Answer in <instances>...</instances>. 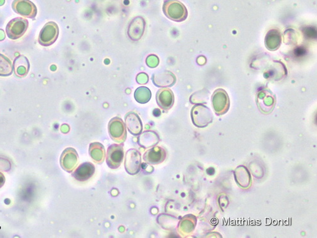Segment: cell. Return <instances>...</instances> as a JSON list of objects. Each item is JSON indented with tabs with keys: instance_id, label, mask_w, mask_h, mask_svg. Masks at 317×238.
<instances>
[{
	"instance_id": "obj_1",
	"label": "cell",
	"mask_w": 317,
	"mask_h": 238,
	"mask_svg": "<svg viewBox=\"0 0 317 238\" xmlns=\"http://www.w3.org/2000/svg\"><path fill=\"white\" fill-rule=\"evenodd\" d=\"M163 10L169 19L175 22H183L188 17L187 8L178 0H166L164 2Z\"/></svg>"
},
{
	"instance_id": "obj_21",
	"label": "cell",
	"mask_w": 317,
	"mask_h": 238,
	"mask_svg": "<svg viewBox=\"0 0 317 238\" xmlns=\"http://www.w3.org/2000/svg\"><path fill=\"white\" fill-rule=\"evenodd\" d=\"M89 154L97 163L104 162L106 153L104 145L100 142L92 143L89 147Z\"/></svg>"
},
{
	"instance_id": "obj_11",
	"label": "cell",
	"mask_w": 317,
	"mask_h": 238,
	"mask_svg": "<svg viewBox=\"0 0 317 238\" xmlns=\"http://www.w3.org/2000/svg\"><path fill=\"white\" fill-rule=\"evenodd\" d=\"M258 107L264 113H271L276 104V97L269 90L263 89L257 95Z\"/></svg>"
},
{
	"instance_id": "obj_16",
	"label": "cell",
	"mask_w": 317,
	"mask_h": 238,
	"mask_svg": "<svg viewBox=\"0 0 317 238\" xmlns=\"http://www.w3.org/2000/svg\"><path fill=\"white\" fill-rule=\"evenodd\" d=\"M153 83L158 87H168L174 85L176 77L170 71H160L152 76Z\"/></svg>"
},
{
	"instance_id": "obj_7",
	"label": "cell",
	"mask_w": 317,
	"mask_h": 238,
	"mask_svg": "<svg viewBox=\"0 0 317 238\" xmlns=\"http://www.w3.org/2000/svg\"><path fill=\"white\" fill-rule=\"evenodd\" d=\"M124 148L122 144H112L108 147L106 162L111 169H117L123 163Z\"/></svg>"
},
{
	"instance_id": "obj_18",
	"label": "cell",
	"mask_w": 317,
	"mask_h": 238,
	"mask_svg": "<svg viewBox=\"0 0 317 238\" xmlns=\"http://www.w3.org/2000/svg\"><path fill=\"white\" fill-rule=\"evenodd\" d=\"M160 141V136L156 132L148 131L143 132L140 136L138 144L145 149H147V148L155 146Z\"/></svg>"
},
{
	"instance_id": "obj_22",
	"label": "cell",
	"mask_w": 317,
	"mask_h": 238,
	"mask_svg": "<svg viewBox=\"0 0 317 238\" xmlns=\"http://www.w3.org/2000/svg\"><path fill=\"white\" fill-rule=\"evenodd\" d=\"M134 96L140 104H146L151 99L152 94L147 87L141 86L134 92Z\"/></svg>"
},
{
	"instance_id": "obj_25",
	"label": "cell",
	"mask_w": 317,
	"mask_h": 238,
	"mask_svg": "<svg viewBox=\"0 0 317 238\" xmlns=\"http://www.w3.org/2000/svg\"><path fill=\"white\" fill-rule=\"evenodd\" d=\"M5 182V178L4 174L0 172V188L4 186Z\"/></svg>"
},
{
	"instance_id": "obj_26",
	"label": "cell",
	"mask_w": 317,
	"mask_h": 238,
	"mask_svg": "<svg viewBox=\"0 0 317 238\" xmlns=\"http://www.w3.org/2000/svg\"><path fill=\"white\" fill-rule=\"evenodd\" d=\"M5 4V0H0V6Z\"/></svg>"
},
{
	"instance_id": "obj_9",
	"label": "cell",
	"mask_w": 317,
	"mask_h": 238,
	"mask_svg": "<svg viewBox=\"0 0 317 238\" xmlns=\"http://www.w3.org/2000/svg\"><path fill=\"white\" fill-rule=\"evenodd\" d=\"M212 102L214 110L218 115H223L229 109V97L223 89H219L214 92Z\"/></svg>"
},
{
	"instance_id": "obj_15",
	"label": "cell",
	"mask_w": 317,
	"mask_h": 238,
	"mask_svg": "<svg viewBox=\"0 0 317 238\" xmlns=\"http://www.w3.org/2000/svg\"><path fill=\"white\" fill-rule=\"evenodd\" d=\"M125 123L129 133L134 136L142 134L143 125L141 118L134 112H129L125 116Z\"/></svg>"
},
{
	"instance_id": "obj_4",
	"label": "cell",
	"mask_w": 317,
	"mask_h": 238,
	"mask_svg": "<svg viewBox=\"0 0 317 238\" xmlns=\"http://www.w3.org/2000/svg\"><path fill=\"white\" fill-rule=\"evenodd\" d=\"M29 22L26 18L17 17L10 21L6 27L8 37L12 39L21 38L27 31Z\"/></svg>"
},
{
	"instance_id": "obj_17",
	"label": "cell",
	"mask_w": 317,
	"mask_h": 238,
	"mask_svg": "<svg viewBox=\"0 0 317 238\" xmlns=\"http://www.w3.org/2000/svg\"><path fill=\"white\" fill-rule=\"evenodd\" d=\"M95 171V166L92 163L86 162L79 165L73 176L76 180L79 182L88 181L93 177Z\"/></svg>"
},
{
	"instance_id": "obj_3",
	"label": "cell",
	"mask_w": 317,
	"mask_h": 238,
	"mask_svg": "<svg viewBox=\"0 0 317 238\" xmlns=\"http://www.w3.org/2000/svg\"><path fill=\"white\" fill-rule=\"evenodd\" d=\"M110 138L116 142H125L127 137L126 127L122 119L115 117L110 120L108 125Z\"/></svg>"
},
{
	"instance_id": "obj_5",
	"label": "cell",
	"mask_w": 317,
	"mask_h": 238,
	"mask_svg": "<svg viewBox=\"0 0 317 238\" xmlns=\"http://www.w3.org/2000/svg\"><path fill=\"white\" fill-rule=\"evenodd\" d=\"M191 115L193 123L199 127L205 126L213 120L210 110L203 105H195L192 109Z\"/></svg>"
},
{
	"instance_id": "obj_13",
	"label": "cell",
	"mask_w": 317,
	"mask_h": 238,
	"mask_svg": "<svg viewBox=\"0 0 317 238\" xmlns=\"http://www.w3.org/2000/svg\"><path fill=\"white\" fill-rule=\"evenodd\" d=\"M145 25V21L141 17L134 18L131 20L128 28V35L129 38L133 41H139L144 35Z\"/></svg>"
},
{
	"instance_id": "obj_19",
	"label": "cell",
	"mask_w": 317,
	"mask_h": 238,
	"mask_svg": "<svg viewBox=\"0 0 317 238\" xmlns=\"http://www.w3.org/2000/svg\"><path fill=\"white\" fill-rule=\"evenodd\" d=\"M282 36L281 32L276 29H272L266 34L265 44L267 49L270 51H275L281 46Z\"/></svg>"
},
{
	"instance_id": "obj_12",
	"label": "cell",
	"mask_w": 317,
	"mask_h": 238,
	"mask_svg": "<svg viewBox=\"0 0 317 238\" xmlns=\"http://www.w3.org/2000/svg\"><path fill=\"white\" fill-rule=\"evenodd\" d=\"M166 156L167 153L163 147L155 145L145 153L143 159L149 165H158L165 160Z\"/></svg>"
},
{
	"instance_id": "obj_23",
	"label": "cell",
	"mask_w": 317,
	"mask_h": 238,
	"mask_svg": "<svg viewBox=\"0 0 317 238\" xmlns=\"http://www.w3.org/2000/svg\"><path fill=\"white\" fill-rule=\"evenodd\" d=\"M13 73V65L9 58L0 54V76H9Z\"/></svg>"
},
{
	"instance_id": "obj_10",
	"label": "cell",
	"mask_w": 317,
	"mask_h": 238,
	"mask_svg": "<svg viewBox=\"0 0 317 238\" xmlns=\"http://www.w3.org/2000/svg\"><path fill=\"white\" fill-rule=\"evenodd\" d=\"M79 157L77 152L72 147H68L63 150L60 157V165L69 173H72L77 166Z\"/></svg>"
},
{
	"instance_id": "obj_8",
	"label": "cell",
	"mask_w": 317,
	"mask_h": 238,
	"mask_svg": "<svg viewBox=\"0 0 317 238\" xmlns=\"http://www.w3.org/2000/svg\"><path fill=\"white\" fill-rule=\"evenodd\" d=\"M12 7L15 13L23 17L34 18L37 15L36 5L30 0H14Z\"/></svg>"
},
{
	"instance_id": "obj_6",
	"label": "cell",
	"mask_w": 317,
	"mask_h": 238,
	"mask_svg": "<svg viewBox=\"0 0 317 238\" xmlns=\"http://www.w3.org/2000/svg\"><path fill=\"white\" fill-rule=\"evenodd\" d=\"M141 153L135 149H131L127 152L125 157V170L129 175L134 176L140 172L142 166Z\"/></svg>"
},
{
	"instance_id": "obj_14",
	"label": "cell",
	"mask_w": 317,
	"mask_h": 238,
	"mask_svg": "<svg viewBox=\"0 0 317 238\" xmlns=\"http://www.w3.org/2000/svg\"><path fill=\"white\" fill-rule=\"evenodd\" d=\"M156 101L161 109L165 111L170 110L174 102L172 91L166 88L158 90L156 94Z\"/></svg>"
},
{
	"instance_id": "obj_2",
	"label": "cell",
	"mask_w": 317,
	"mask_h": 238,
	"mask_svg": "<svg viewBox=\"0 0 317 238\" xmlns=\"http://www.w3.org/2000/svg\"><path fill=\"white\" fill-rule=\"evenodd\" d=\"M59 34V29L57 24L54 22L48 23L39 33V43L44 47L52 46L56 41Z\"/></svg>"
},
{
	"instance_id": "obj_24",
	"label": "cell",
	"mask_w": 317,
	"mask_h": 238,
	"mask_svg": "<svg viewBox=\"0 0 317 238\" xmlns=\"http://www.w3.org/2000/svg\"><path fill=\"white\" fill-rule=\"evenodd\" d=\"M152 59L153 60H152L150 55H149V56L147 58L146 62L150 68H155L158 66L160 60H158V57L154 55H153Z\"/></svg>"
},
{
	"instance_id": "obj_20",
	"label": "cell",
	"mask_w": 317,
	"mask_h": 238,
	"mask_svg": "<svg viewBox=\"0 0 317 238\" xmlns=\"http://www.w3.org/2000/svg\"><path fill=\"white\" fill-rule=\"evenodd\" d=\"M30 69V63L28 58L24 55L16 57L14 62L15 75L18 77H25L28 75Z\"/></svg>"
}]
</instances>
